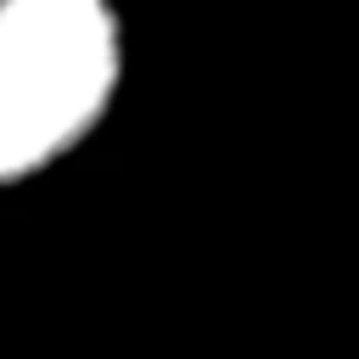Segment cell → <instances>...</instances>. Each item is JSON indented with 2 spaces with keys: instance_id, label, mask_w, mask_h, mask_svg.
<instances>
[{
  "instance_id": "1",
  "label": "cell",
  "mask_w": 359,
  "mask_h": 359,
  "mask_svg": "<svg viewBox=\"0 0 359 359\" xmlns=\"http://www.w3.org/2000/svg\"><path fill=\"white\" fill-rule=\"evenodd\" d=\"M118 84L107 0H0V185L62 157Z\"/></svg>"
}]
</instances>
